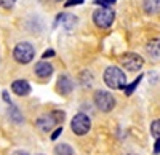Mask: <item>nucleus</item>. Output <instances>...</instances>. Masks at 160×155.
Instances as JSON below:
<instances>
[{
  "label": "nucleus",
  "mask_w": 160,
  "mask_h": 155,
  "mask_svg": "<svg viewBox=\"0 0 160 155\" xmlns=\"http://www.w3.org/2000/svg\"><path fill=\"white\" fill-rule=\"evenodd\" d=\"M34 55H35V50L31 43H18L15 46V50H13V56H15V59L21 64H28L34 59Z\"/></svg>",
  "instance_id": "4"
},
{
  "label": "nucleus",
  "mask_w": 160,
  "mask_h": 155,
  "mask_svg": "<svg viewBox=\"0 0 160 155\" xmlns=\"http://www.w3.org/2000/svg\"><path fill=\"white\" fill-rule=\"evenodd\" d=\"M142 80V74L138 77V79L135 80V82H133V83H130V85H127L125 88H123V91H125V94L127 96H130V94H133V91H135V90H136V86L139 85V82Z\"/></svg>",
  "instance_id": "15"
},
{
  "label": "nucleus",
  "mask_w": 160,
  "mask_h": 155,
  "mask_svg": "<svg viewBox=\"0 0 160 155\" xmlns=\"http://www.w3.org/2000/svg\"><path fill=\"white\" fill-rule=\"evenodd\" d=\"M61 133H62V126H58L56 130H55V133L51 134V139H53V141H56V139H58V136H59Z\"/></svg>",
  "instance_id": "20"
},
{
  "label": "nucleus",
  "mask_w": 160,
  "mask_h": 155,
  "mask_svg": "<svg viewBox=\"0 0 160 155\" xmlns=\"http://www.w3.org/2000/svg\"><path fill=\"white\" fill-rule=\"evenodd\" d=\"M42 56L43 58H53V56H55V50H45V53Z\"/></svg>",
  "instance_id": "22"
},
{
  "label": "nucleus",
  "mask_w": 160,
  "mask_h": 155,
  "mask_svg": "<svg viewBox=\"0 0 160 155\" xmlns=\"http://www.w3.org/2000/svg\"><path fill=\"white\" fill-rule=\"evenodd\" d=\"M56 88H58L59 94L68 96V94L72 91V88H74V83H72V80H71V77H69V75H61L59 79H58Z\"/></svg>",
  "instance_id": "8"
},
{
  "label": "nucleus",
  "mask_w": 160,
  "mask_h": 155,
  "mask_svg": "<svg viewBox=\"0 0 160 155\" xmlns=\"http://www.w3.org/2000/svg\"><path fill=\"white\" fill-rule=\"evenodd\" d=\"M58 2H61V0H58Z\"/></svg>",
  "instance_id": "26"
},
{
  "label": "nucleus",
  "mask_w": 160,
  "mask_h": 155,
  "mask_svg": "<svg viewBox=\"0 0 160 155\" xmlns=\"http://www.w3.org/2000/svg\"><path fill=\"white\" fill-rule=\"evenodd\" d=\"M40 155H42V153H40Z\"/></svg>",
  "instance_id": "27"
},
{
  "label": "nucleus",
  "mask_w": 160,
  "mask_h": 155,
  "mask_svg": "<svg viewBox=\"0 0 160 155\" xmlns=\"http://www.w3.org/2000/svg\"><path fill=\"white\" fill-rule=\"evenodd\" d=\"M80 3H83V0H68L66 7H74V5H80Z\"/></svg>",
  "instance_id": "21"
},
{
  "label": "nucleus",
  "mask_w": 160,
  "mask_h": 155,
  "mask_svg": "<svg viewBox=\"0 0 160 155\" xmlns=\"http://www.w3.org/2000/svg\"><path fill=\"white\" fill-rule=\"evenodd\" d=\"M142 7L148 15H155L160 11V0H144Z\"/></svg>",
  "instance_id": "12"
},
{
  "label": "nucleus",
  "mask_w": 160,
  "mask_h": 155,
  "mask_svg": "<svg viewBox=\"0 0 160 155\" xmlns=\"http://www.w3.org/2000/svg\"><path fill=\"white\" fill-rule=\"evenodd\" d=\"M55 155H74V149L69 144H58L55 147Z\"/></svg>",
  "instance_id": "14"
},
{
  "label": "nucleus",
  "mask_w": 160,
  "mask_h": 155,
  "mask_svg": "<svg viewBox=\"0 0 160 155\" xmlns=\"http://www.w3.org/2000/svg\"><path fill=\"white\" fill-rule=\"evenodd\" d=\"M13 155H29V153L24 150H16V152H13Z\"/></svg>",
  "instance_id": "25"
},
{
  "label": "nucleus",
  "mask_w": 160,
  "mask_h": 155,
  "mask_svg": "<svg viewBox=\"0 0 160 155\" xmlns=\"http://www.w3.org/2000/svg\"><path fill=\"white\" fill-rule=\"evenodd\" d=\"M64 120V112H59V110H55V112H51V114H47V115H42L38 120H37V126L40 128L42 131L48 133L51 131V128L58 125V123H62Z\"/></svg>",
  "instance_id": "2"
},
{
  "label": "nucleus",
  "mask_w": 160,
  "mask_h": 155,
  "mask_svg": "<svg viewBox=\"0 0 160 155\" xmlns=\"http://www.w3.org/2000/svg\"><path fill=\"white\" fill-rule=\"evenodd\" d=\"M122 64H123V67H127L128 70H133V72H136L142 67V64H144V59L136 55V53H125L122 56Z\"/></svg>",
  "instance_id": "7"
},
{
  "label": "nucleus",
  "mask_w": 160,
  "mask_h": 155,
  "mask_svg": "<svg viewBox=\"0 0 160 155\" xmlns=\"http://www.w3.org/2000/svg\"><path fill=\"white\" fill-rule=\"evenodd\" d=\"M146 50L151 55L152 59H160V40L155 38V40H151L148 45H146Z\"/></svg>",
  "instance_id": "11"
},
{
  "label": "nucleus",
  "mask_w": 160,
  "mask_h": 155,
  "mask_svg": "<svg viewBox=\"0 0 160 155\" xmlns=\"http://www.w3.org/2000/svg\"><path fill=\"white\" fill-rule=\"evenodd\" d=\"M95 104L102 112H111L115 107V98L109 91H102V90H99V91L95 93Z\"/></svg>",
  "instance_id": "6"
},
{
  "label": "nucleus",
  "mask_w": 160,
  "mask_h": 155,
  "mask_svg": "<svg viewBox=\"0 0 160 155\" xmlns=\"http://www.w3.org/2000/svg\"><path fill=\"white\" fill-rule=\"evenodd\" d=\"M10 117L15 120V122H22V117L19 115L18 109H16V107H13V106H10Z\"/></svg>",
  "instance_id": "17"
},
{
  "label": "nucleus",
  "mask_w": 160,
  "mask_h": 155,
  "mask_svg": "<svg viewBox=\"0 0 160 155\" xmlns=\"http://www.w3.org/2000/svg\"><path fill=\"white\" fill-rule=\"evenodd\" d=\"M11 90L18 96H28L31 93V85L28 80H15L11 83Z\"/></svg>",
  "instance_id": "9"
},
{
  "label": "nucleus",
  "mask_w": 160,
  "mask_h": 155,
  "mask_svg": "<svg viewBox=\"0 0 160 155\" xmlns=\"http://www.w3.org/2000/svg\"><path fill=\"white\" fill-rule=\"evenodd\" d=\"M58 21L64 24L66 29H71L72 26L77 24V18L72 16V15H59V16H58Z\"/></svg>",
  "instance_id": "13"
},
{
  "label": "nucleus",
  "mask_w": 160,
  "mask_h": 155,
  "mask_svg": "<svg viewBox=\"0 0 160 155\" xmlns=\"http://www.w3.org/2000/svg\"><path fill=\"white\" fill-rule=\"evenodd\" d=\"M3 99H5V102L11 104V99H10V94H8V91H3Z\"/></svg>",
  "instance_id": "24"
},
{
  "label": "nucleus",
  "mask_w": 160,
  "mask_h": 155,
  "mask_svg": "<svg viewBox=\"0 0 160 155\" xmlns=\"http://www.w3.org/2000/svg\"><path fill=\"white\" fill-rule=\"evenodd\" d=\"M151 134L155 139H160V120H154L151 125Z\"/></svg>",
  "instance_id": "16"
},
{
  "label": "nucleus",
  "mask_w": 160,
  "mask_h": 155,
  "mask_svg": "<svg viewBox=\"0 0 160 155\" xmlns=\"http://www.w3.org/2000/svg\"><path fill=\"white\" fill-rule=\"evenodd\" d=\"M16 3V0H0V7L2 8H11Z\"/></svg>",
  "instance_id": "19"
},
{
  "label": "nucleus",
  "mask_w": 160,
  "mask_h": 155,
  "mask_svg": "<svg viewBox=\"0 0 160 155\" xmlns=\"http://www.w3.org/2000/svg\"><path fill=\"white\" fill-rule=\"evenodd\" d=\"M35 74L40 77V79H48V77L53 74V66L47 61H38L35 64Z\"/></svg>",
  "instance_id": "10"
},
{
  "label": "nucleus",
  "mask_w": 160,
  "mask_h": 155,
  "mask_svg": "<svg viewBox=\"0 0 160 155\" xmlns=\"http://www.w3.org/2000/svg\"><path fill=\"white\" fill-rule=\"evenodd\" d=\"M95 3L96 5H101L102 8H109L115 3V0H95Z\"/></svg>",
  "instance_id": "18"
},
{
  "label": "nucleus",
  "mask_w": 160,
  "mask_h": 155,
  "mask_svg": "<svg viewBox=\"0 0 160 155\" xmlns=\"http://www.w3.org/2000/svg\"><path fill=\"white\" fill-rule=\"evenodd\" d=\"M71 128H72V131L77 134V136H83L90 131V128H91V120L87 114H77L75 117L72 119L71 122Z\"/></svg>",
  "instance_id": "5"
},
{
  "label": "nucleus",
  "mask_w": 160,
  "mask_h": 155,
  "mask_svg": "<svg viewBox=\"0 0 160 155\" xmlns=\"http://www.w3.org/2000/svg\"><path fill=\"white\" fill-rule=\"evenodd\" d=\"M114 19H115V13L111 8H99V10H96L95 13H93V21H95V24L101 29L111 27Z\"/></svg>",
  "instance_id": "3"
},
{
  "label": "nucleus",
  "mask_w": 160,
  "mask_h": 155,
  "mask_svg": "<svg viewBox=\"0 0 160 155\" xmlns=\"http://www.w3.org/2000/svg\"><path fill=\"white\" fill-rule=\"evenodd\" d=\"M154 152L155 153H160V139L155 141V146H154Z\"/></svg>",
  "instance_id": "23"
},
{
  "label": "nucleus",
  "mask_w": 160,
  "mask_h": 155,
  "mask_svg": "<svg viewBox=\"0 0 160 155\" xmlns=\"http://www.w3.org/2000/svg\"><path fill=\"white\" fill-rule=\"evenodd\" d=\"M104 83L112 90H123L127 86V77L122 69L111 66L104 70Z\"/></svg>",
  "instance_id": "1"
}]
</instances>
